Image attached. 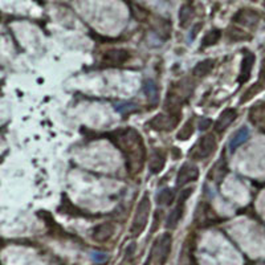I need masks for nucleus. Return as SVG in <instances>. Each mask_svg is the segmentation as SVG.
Returning <instances> with one entry per match:
<instances>
[{
	"instance_id": "obj_1",
	"label": "nucleus",
	"mask_w": 265,
	"mask_h": 265,
	"mask_svg": "<svg viewBox=\"0 0 265 265\" xmlns=\"http://www.w3.org/2000/svg\"><path fill=\"white\" fill-rule=\"evenodd\" d=\"M114 144L117 145L126 159V169L130 174H139L145 166L146 148L142 135L133 127L119 130L114 134Z\"/></svg>"
},
{
	"instance_id": "obj_2",
	"label": "nucleus",
	"mask_w": 265,
	"mask_h": 265,
	"mask_svg": "<svg viewBox=\"0 0 265 265\" xmlns=\"http://www.w3.org/2000/svg\"><path fill=\"white\" fill-rule=\"evenodd\" d=\"M150 208H151V205H150V198L147 195H145L142 199L139 200L138 206H137V209H135L134 219H133V223H131V236H139L145 231L146 226H147L148 215H150Z\"/></svg>"
},
{
	"instance_id": "obj_3",
	"label": "nucleus",
	"mask_w": 265,
	"mask_h": 265,
	"mask_svg": "<svg viewBox=\"0 0 265 265\" xmlns=\"http://www.w3.org/2000/svg\"><path fill=\"white\" fill-rule=\"evenodd\" d=\"M173 237L170 234H165L161 239H158L151 248V252L148 256V260L146 265H162L169 256L170 249H171Z\"/></svg>"
},
{
	"instance_id": "obj_4",
	"label": "nucleus",
	"mask_w": 265,
	"mask_h": 265,
	"mask_svg": "<svg viewBox=\"0 0 265 265\" xmlns=\"http://www.w3.org/2000/svg\"><path fill=\"white\" fill-rule=\"evenodd\" d=\"M215 150H216V138H215V135L206 134L205 137H202L198 141V144L190 151V157L192 159H196V161L206 159L209 155H212Z\"/></svg>"
},
{
	"instance_id": "obj_5",
	"label": "nucleus",
	"mask_w": 265,
	"mask_h": 265,
	"mask_svg": "<svg viewBox=\"0 0 265 265\" xmlns=\"http://www.w3.org/2000/svg\"><path fill=\"white\" fill-rule=\"evenodd\" d=\"M192 194L191 188H186L184 191L180 192V196H179L178 205L175 207L171 212H170L169 217H167V230H174L178 226V223L180 222V219L183 217V213H184V207H186V202L188 199V196Z\"/></svg>"
},
{
	"instance_id": "obj_6",
	"label": "nucleus",
	"mask_w": 265,
	"mask_h": 265,
	"mask_svg": "<svg viewBox=\"0 0 265 265\" xmlns=\"http://www.w3.org/2000/svg\"><path fill=\"white\" fill-rule=\"evenodd\" d=\"M179 121L178 116L175 114H157L152 117L148 122V125L152 130L157 131H171L174 127H177Z\"/></svg>"
},
{
	"instance_id": "obj_7",
	"label": "nucleus",
	"mask_w": 265,
	"mask_h": 265,
	"mask_svg": "<svg viewBox=\"0 0 265 265\" xmlns=\"http://www.w3.org/2000/svg\"><path fill=\"white\" fill-rule=\"evenodd\" d=\"M130 52L127 49H110L101 57V62L106 66H119L130 60Z\"/></svg>"
},
{
	"instance_id": "obj_8",
	"label": "nucleus",
	"mask_w": 265,
	"mask_h": 265,
	"mask_svg": "<svg viewBox=\"0 0 265 265\" xmlns=\"http://www.w3.org/2000/svg\"><path fill=\"white\" fill-rule=\"evenodd\" d=\"M116 232V226L114 223H101L91 230V239L97 241V243H105L114 236Z\"/></svg>"
},
{
	"instance_id": "obj_9",
	"label": "nucleus",
	"mask_w": 265,
	"mask_h": 265,
	"mask_svg": "<svg viewBox=\"0 0 265 265\" xmlns=\"http://www.w3.org/2000/svg\"><path fill=\"white\" fill-rule=\"evenodd\" d=\"M232 20L240 24V26L253 28L260 22V15L256 11H253V9H239L235 13V16H234Z\"/></svg>"
},
{
	"instance_id": "obj_10",
	"label": "nucleus",
	"mask_w": 265,
	"mask_h": 265,
	"mask_svg": "<svg viewBox=\"0 0 265 265\" xmlns=\"http://www.w3.org/2000/svg\"><path fill=\"white\" fill-rule=\"evenodd\" d=\"M198 177H199V169L196 166L186 163L179 170L178 177H177V186L183 187L186 186L187 183L195 182Z\"/></svg>"
},
{
	"instance_id": "obj_11",
	"label": "nucleus",
	"mask_w": 265,
	"mask_h": 265,
	"mask_svg": "<svg viewBox=\"0 0 265 265\" xmlns=\"http://www.w3.org/2000/svg\"><path fill=\"white\" fill-rule=\"evenodd\" d=\"M236 117H237V112H236L235 109H226L219 116L217 121L215 122V131L216 133H223L232 122L235 121Z\"/></svg>"
},
{
	"instance_id": "obj_12",
	"label": "nucleus",
	"mask_w": 265,
	"mask_h": 265,
	"mask_svg": "<svg viewBox=\"0 0 265 265\" xmlns=\"http://www.w3.org/2000/svg\"><path fill=\"white\" fill-rule=\"evenodd\" d=\"M253 64H255V55L248 52L247 55L244 56L243 61H241V68H240V74H239L240 84L247 83L248 80H249L253 69Z\"/></svg>"
},
{
	"instance_id": "obj_13",
	"label": "nucleus",
	"mask_w": 265,
	"mask_h": 265,
	"mask_svg": "<svg viewBox=\"0 0 265 265\" xmlns=\"http://www.w3.org/2000/svg\"><path fill=\"white\" fill-rule=\"evenodd\" d=\"M166 165V154L162 150H155L152 151L150 155V161H148V166H150V171L152 174H159L163 167Z\"/></svg>"
},
{
	"instance_id": "obj_14",
	"label": "nucleus",
	"mask_w": 265,
	"mask_h": 265,
	"mask_svg": "<svg viewBox=\"0 0 265 265\" xmlns=\"http://www.w3.org/2000/svg\"><path fill=\"white\" fill-rule=\"evenodd\" d=\"M249 139V129L248 127H241L234 134V137L230 141L231 151L234 152L236 148H239L241 145H244Z\"/></svg>"
},
{
	"instance_id": "obj_15",
	"label": "nucleus",
	"mask_w": 265,
	"mask_h": 265,
	"mask_svg": "<svg viewBox=\"0 0 265 265\" xmlns=\"http://www.w3.org/2000/svg\"><path fill=\"white\" fill-rule=\"evenodd\" d=\"M195 16V9L191 4H183L179 9V24L182 28H187L191 24V20Z\"/></svg>"
},
{
	"instance_id": "obj_16",
	"label": "nucleus",
	"mask_w": 265,
	"mask_h": 265,
	"mask_svg": "<svg viewBox=\"0 0 265 265\" xmlns=\"http://www.w3.org/2000/svg\"><path fill=\"white\" fill-rule=\"evenodd\" d=\"M213 66H215V61L212 59H207V60H203L199 64H196V66L192 70V74L195 77H206V76H208L211 73Z\"/></svg>"
},
{
	"instance_id": "obj_17",
	"label": "nucleus",
	"mask_w": 265,
	"mask_h": 265,
	"mask_svg": "<svg viewBox=\"0 0 265 265\" xmlns=\"http://www.w3.org/2000/svg\"><path fill=\"white\" fill-rule=\"evenodd\" d=\"M144 93L147 97V100L152 104L158 101V85L154 80L148 79L144 83Z\"/></svg>"
},
{
	"instance_id": "obj_18",
	"label": "nucleus",
	"mask_w": 265,
	"mask_h": 265,
	"mask_svg": "<svg viewBox=\"0 0 265 265\" xmlns=\"http://www.w3.org/2000/svg\"><path fill=\"white\" fill-rule=\"evenodd\" d=\"M222 37V30L213 29L209 30L208 33L203 37V43H202V48H208V47H212L215 44L220 40Z\"/></svg>"
},
{
	"instance_id": "obj_19",
	"label": "nucleus",
	"mask_w": 265,
	"mask_h": 265,
	"mask_svg": "<svg viewBox=\"0 0 265 265\" xmlns=\"http://www.w3.org/2000/svg\"><path fill=\"white\" fill-rule=\"evenodd\" d=\"M194 134V119H188V121L180 127V130L178 131V134H177V138L179 141H186L188 139L191 135Z\"/></svg>"
},
{
	"instance_id": "obj_20",
	"label": "nucleus",
	"mask_w": 265,
	"mask_h": 265,
	"mask_svg": "<svg viewBox=\"0 0 265 265\" xmlns=\"http://www.w3.org/2000/svg\"><path fill=\"white\" fill-rule=\"evenodd\" d=\"M175 191L173 188H165L162 190L161 194L158 195V205L162 206H170L174 202Z\"/></svg>"
},
{
	"instance_id": "obj_21",
	"label": "nucleus",
	"mask_w": 265,
	"mask_h": 265,
	"mask_svg": "<svg viewBox=\"0 0 265 265\" xmlns=\"http://www.w3.org/2000/svg\"><path fill=\"white\" fill-rule=\"evenodd\" d=\"M114 109H116V112H118V113L130 114L137 112V110H138V106L135 104H133V102H121V104H116Z\"/></svg>"
},
{
	"instance_id": "obj_22",
	"label": "nucleus",
	"mask_w": 265,
	"mask_h": 265,
	"mask_svg": "<svg viewBox=\"0 0 265 265\" xmlns=\"http://www.w3.org/2000/svg\"><path fill=\"white\" fill-rule=\"evenodd\" d=\"M228 36H230V39L234 40V41L248 39V36H245V33H243V30H240V29H231Z\"/></svg>"
},
{
	"instance_id": "obj_23",
	"label": "nucleus",
	"mask_w": 265,
	"mask_h": 265,
	"mask_svg": "<svg viewBox=\"0 0 265 265\" xmlns=\"http://www.w3.org/2000/svg\"><path fill=\"white\" fill-rule=\"evenodd\" d=\"M91 259L96 261V263H102L108 259V256L105 253H100V252H93L91 253Z\"/></svg>"
},
{
	"instance_id": "obj_24",
	"label": "nucleus",
	"mask_w": 265,
	"mask_h": 265,
	"mask_svg": "<svg viewBox=\"0 0 265 265\" xmlns=\"http://www.w3.org/2000/svg\"><path fill=\"white\" fill-rule=\"evenodd\" d=\"M200 27H202V24H196L195 26V28H194V30H192V36L191 37H190V39H195V36L198 35V30H199V28Z\"/></svg>"
},
{
	"instance_id": "obj_25",
	"label": "nucleus",
	"mask_w": 265,
	"mask_h": 265,
	"mask_svg": "<svg viewBox=\"0 0 265 265\" xmlns=\"http://www.w3.org/2000/svg\"><path fill=\"white\" fill-rule=\"evenodd\" d=\"M261 74H263V77H265V60H264V65H263V70H261Z\"/></svg>"
}]
</instances>
